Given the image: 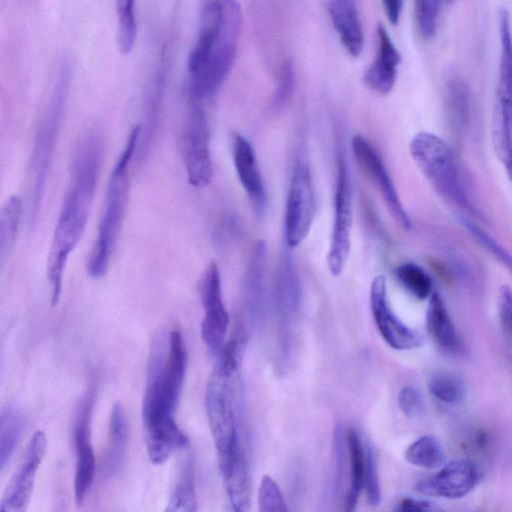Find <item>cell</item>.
Segmentation results:
<instances>
[{"instance_id":"obj_1","label":"cell","mask_w":512,"mask_h":512,"mask_svg":"<svg viewBox=\"0 0 512 512\" xmlns=\"http://www.w3.org/2000/svg\"><path fill=\"white\" fill-rule=\"evenodd\" d=\"M187 353L182 333L172 330L166 346L153 344L142 404V422L147 453L156 465L164 463L189 440L178 427L174 414L183 387Z\"/></svg>"},{"instance_id":"obj_2","label":"cell","mask_w":512,"mask_h":512,"mask_svg":"<svg viewBox=\"0 0 512 512\" xmlns=\"http://www.w3.org/2000/svg\"><path fill=\"white\" fill-rule=\"evenodd\" d=\"M104 141L97 130H89L73 150L70 179L52 236L47 258L51 304H58L65 267L80 242L90 213L103 159Z\"/></svg>"},{"instance_id":"obj_3","label":"cell","mask_w":512,"mask_h":512,"mask_svg":"<svg viewBox=\"0 0 512 512\" xmlns=\"http://www.w3.org/2000/svg\"><path fill=\"white\" fill-rule=\"evenodd\" d=\"M140 125L134 126L109 177L105 208L102 213L87 271L93 278L104 276L110 266L123 226L130 191V168L137 153Z\"/></svg>"},{"instance_id":"obj_4","label":"cell","mask_w":512,"mask_h":512,"mask_svg":"<svg viewBox=\"0 0 512 512\" xmlns=\"http://www.w3.org/2000/svg\"><path fill=\"white\" fill-rule=\"evenodd\" d=\"M234 377L215 366L205 392L206 413L222 477L247 464L233 394Z\"/></svg>"},{"instance_id":"obj_5","label":"cell","mask_w":512,"mask_h":512,"mask_svg":"<svg viewBox=\"0 0 512 512\" xmlns=\"http://www.w3.org/2000/svg\"><path fill=\"white\" fill-rule=\"evenodd\" d=\"M221 20L203 69L189 77V98L203 102L223 84L235 61L242 26V12L236 0H220Z\"/></svg>"},{"instance_id":"obj_6","label":"cell","mask_w":512,"mask_h":512,"mask_svg":"<svg viewBox=\"0 0 512 512\" xmlns=\"http://www.w3.org/2000/svg\"><path fill=\"white\" fill-rule=\"evenodd\" d=\"M71 70L64 61L59 69L54 88L36 132L31 156L30 221L39 211L45 191L68 94Z\"/></svg>"},{"instance_id":"obj_7","label":"cell","mask_w":512,"mask_h":512,"mask_svg":"<svg viewBox=\"0 0 512 512\" xmlns=\"http://www.w3.org/2000/svg\"><path fill=\"white\" fill-rule=\"evenodd\" d=\"M409 151L439 195L462 209L473 210L453 152L442 138L429 132H418L410 141Z\"/></svg>"},{"instance_id":"obj_8","label":"cell","mask_w":512,"mask_h":512,"mask_svg":"<svg viewBox=\"0 0 512 512\" xmlns=\"http://www.w3.org/2000/svg\"><path fill=\"white\" fill-rule=\"evenodd\" d=\"M179 150L188 183L196 188L208 186L213 178L210 130L203 102L189 98L188 112L179 135Z\"/></svg>"},{"instance_id":"obj_9","label":"cell","mask_w":512,"mask_h":512,"mask_svg":"<svg viewBox=\"0 0 512 512\" xmlns=\"http://www.w3.org/2000/svg\"><path fill=\"white\" fill-rule=\"evenodd\" d=\"M274 308L278 323V365H290L295 348V326L301 310V286L293 261L281 260L274 285Z\"/></svg>"},{"instance_id":"obj_10","label":"cell","mask_w":512,"mask_h":512,"mask_svg":"<svg viewBox=\"0 0 512 512\" xmlns=\"http://www.w3.org/2000/svg\"><path fill=\"white\" fill-rule=\"evenodd\" d=\"M352 222L353 191L351 173L345 155L340 152L337 157L333 226L326 257L328 270L333 276L342 273L349 258Z\"/></svg>"},{"instance_id":"obj_11","label":"cell","mask_w":512,"mask_h":512,"mask_svg":"<svg viewBox=\"0 0 512 512\" xmlns=\"http://www.w3.org/2000/svg\"><path fill=\"white\" fill-rule=\"evenodd\" d=\"M315 212L310 168L305 159L298 158L293 164L285 208L284 235L289 248L297 247L308 236Z\"/></svg>"},{"instance_id":"obj_12","label":"cell","mask_w":512,"mask_h":512,"mask_svg":"<svg viewBox=\"0 0 512 512\" xmlns=\"http://www.w3.org/2000/svg\"><path fill=\"white\" fill-rule=\"evenodd\" d=\"M200 296L204 308L201 336L208 351L218 357L225 345L229 315L223 301L220 271L214 261L202 274Z\"/></svg>"},{"instance_id":"obj_13","label":"cell","mask_w":512,"mask_h":512,"mask_svg":"<svg viewBox=\"0 0 512 512\" xmlns=\"http://www.w3.org/2000/svg\"><path fill=\"white\" fill-rule=\"evenodd\" d=\"M352 151L361 169L381 193L393 219L403 229H410L411 220L378 151L367 138L359 134L352 139Z\"/></svg>"},{"instance_id":"obj_14","label":"cell","mask_w":512,"mask_h":512,"mask_svg":"<svg viewBox=\"0 0 512 512\" xmlns=\"http://www.w3.org/2000/svg\"><path fill=\"white\" fill-rule=\"evenodd\" d=\"M47 448L43 431L31 438L0 503V512H24L30 502L37 471Z\"/></svg>"},{"instance_id":"obj_15","label":"cell","mask_w":512,"mask_h":512,"mask_svg":"<svg viewBox=\"0 0 512 512\" xmlns=\"http://www.w3.org/2000/svg\"><path fill=\"white\" fill-rule=\"evenodd\" d=\"M370 308L381 337L390 347L396 350H411L421 346V335L404 324L392 311L383 275H378L371 283Z\"/></svg>"},{"instance_id":"obj_16","label":"cell","mask_w":512,"mask_h":512,"mask_svg":"<svg viewBox=\"0 0 512 512\" xmlns=\"http://www.w3.org/2000/svg\"><path fill=\"white\" fill-rule=\"evenodd\" d=\"M481 471L476 463L468 459H458L445 463L440 470L415 485L420 494L459 499L468 495L479 483Z\"/></svg>"},{"instance_id":"obj_17","label":"cell","mask_w":512,"mask_h":512,"mask_svg":"<svg viewBox=\"0 0 512 512\" xmlns=\"http://www.w3.org/2000/svg\"><path fill=\"white\" fill-rule=\"evenodd\" d=\"M92 399L87 397L75 421L73 440L76 454L74 494L77 505H81L89 492L96 473V461L90 442V415Z\"/></svg>"},{"instance_id":"obj_18","label":"cell","mask_w":512,"mask_h":512,"mask_svg":"<svg viewBox=\"0 0 512 512\" xmlns=\"http://www.w3.org/2000/svg\"><path fill=\"white\" fill-rule=\"evenodd\" d=\"M232 158L237 177L258 215L266 207V190L251 143L241 134L231 138Z\"/></svg>"},{"instance_id":"obj_19","label":"cell","mask_w":512,"mask_h":512,"mask_svg":"<svg viewBox=\"0 0 512 512\" xmlns=\"http://www.w3.org/2000/svg\"><path fill=\"white\" fill-rule=\"evenodd\" d=\"M377 39L376 58L365 71L363 83L376 93L387 94L395 85L401 55L381 24L377 27Z\"/></svg>"},{"instance_id":"obj_20","label":"cell","mask_w":512,"mask_h":512,"mask_svg":"<svg viewBox=\"0 0 512 512\" xmlns=\"http://www.w3.org/2000/svg\"><path fill=\"white\" fill-rule=\"evenodd\" d=\"M499 30L501 54L494 116L512 126V30L506 9L500 11Z\"/></svg>"},{"instance_id":"obj_21","label":"cell","mask_w":512,"mask_h":512,"mask_svg":"<svg viewBox=\"0 0 512 512\" xmlns=\"http://www.w3.org/2000/svg\"><path fill=\"white\" fill-rule=\"evenodd\" d=\"M426 324L431 338L444 353L458 356L464 352V344L448 310L442 298L435 292L429 298Z\"/></svg>"},{"instance_id":"obj_22","label":"cell","mask_w":512,"mask_h":512,"mask_svg":"<svg viewBox=\"0 0 512 512\" xmlns=\"http://www.w3.org/2000/svg\"><path fill=\"white\" fill-rule=\"evenodd\" d=\"M328 11L346 50L353 57L359 56L364 37L355 0H329Z\"/></svg>"},{"instance_id":"obj_23","label":"cell","mask_w":512,"mask_h":512,"mask_svg":"<svg viewBox=\"0 0 512 512\" xmlns=\"http://www.w3.org/2000/svg\"><path fill=\"white\" fill-rule=\"evenodd\" d=\"M265 244L258 241L254 247L245 276L244 297L251 322L259 325L265 308L264 263Z\"/></svg>"},{"instance_id":"obj_24","label":"cell","mask_w":512,"mask_h":512,"mask_svg":"<svg viewBox=\"0 0 512 512\" xmlns=\"http://www.w3.org/2000/svg\"><path fill=\"white\" fill-rule=\"evenodd\" d=\"M349 456L350 483L344 496V509L353 511L364 488L365 444L354 428L346 431Z\"/></svg>"},{"instance_id":"obj_25","label":"cell","mask_w":512,"mask_h":512,"mask_svg":"<svg viewBox=\"0 0 512 512\" xmlns=\"http://www.w3.org/2000/svg\"><path fill=\"white\" fill-rule=\"evenodd\" d=\"M23 412L13 404H7L0 416V466L1 470L9 463L25 428Z\"/></svg>"},{"instance_id":"obj_26","label":"cell","mask_w":512,"mask_h":512,"mask_svg":"<svg viewBox=\"0 0 512 512\" xmlns=\"http://www.w3.org/2000/svg\"><path fill=\"white\" fill-rule=\"evenodd\" d=\"M109 442L104 468L106 473L113 474L122 463L127 445V424L123 407L116 403L109 420Z\"/></svg>"},{"instance_id":"obj_27","label":"cell","mask_w":512,"mask_h":512,"mask_svg":"<svg viewBox=\"0 0 512 512\" xmlns=\"http://www.w3.org/2000/svg\"><path fill=\"white\" fill-rule=\"evenodd\" d=\"M349 462L346 430L341 422L337 423L332 437L329 492L338 499L345 484L347 463Z\"/></svg>"},{"instance_id":"obj_28","label":"cell","mask_w":512,"mask_h":512,"mask_svg":"<svg viewBox=\"0 0 512 512\" xmlns=\"http://www.w3.org/2000/svg\"><path fill=\"white\" fill-rule=\"evenodd\" d=\"M22 211L23 202L18 195H11L2 205L0 213V259L2 264L14 249Z\"/></svg>"},{"instance_id":"obj_29","label":"cell","mask_w":512,"mask_h":512,"mask_svg":"<svg viewBox=\"0 0 512 512\" xmlns=\"http://www.w3.org/2000/svg\"><path fill=\"white\" fill-rule=\"evenodd\" d=\"M197 509L194 467L191 458L180 466L167 504V511L191 512Z\"/></svg>"},{"instance_id":"obj_30","label":"cell","mask_w":512,"mask_h":512,"mask_svg":"<svg viewBox=\"0 0 512 512\" xmlns=\"http://www.w3.org/2000/svg\"><path fill=\"white\" fill-rule=\"evenodd\" d=\"M405 459L416 467L434 470L445 464V452L438 439L424 435L407 447Z\"/></svg>"},{"instance_id":"obj_31","label":"cell","mask_w":512,"mask_h":512,"mask_svg":"<svg viewBox=\"0 0 512 512\" xmlns=\"http://www.w3.org/2000/svg\"><path fill=\"white\" fill-rule=\"evenodd\" d=\"M399 283L415 298L425 300L432 295L433 282L430 275L420 266L406 262L395 269Z\"/></svg>"},{"instance_id":"obj_32","label":"cell","mask_w":512,"mask_h":512,"mask_svg":"<svg viewBox=\"0 0 512 512\" xmlns=\"http://www.w3.org/2000/svg\"><path fill=\"white\" fill-rule=\"evenodd\" d=\"M117 12V43L122 54H129L137 35L135 0H115Z\"/></svg>"},{"instance_id":"obj_33","label":"cell","mask_w":512,"mask_h":512,"mask_svg":"<svg viewBox=\"0 0 512 512\" xmlns=\"http://www.w3.org/2000/svg\"><path fill=\"white\" fill-rule=\"evenodd\" d=\"M428 389L435 399L446 404H457L465 396V386L461 379L447 373L431 377Z\"/></svg>"},{"instance_id":"obj_34","label":"cell","mask_w":512,"mask_h":512,"mask_svg":"<svg viewBox=\"0 0 512 512\" xmlns=\"http://www.w3.org/2000/svg\"><path fill=\"white\" fill-rule=\"evenodd\" d=\"M462 224L470 235L498 262L512 273V256L485 230L468 219H462Z\"/></svg>"},{"instance_id":"obj_35","label":"cell","mask_w":512,"mask_h":512,"mask_svg":"<svg viewBox=\"0 0 512 512\" xmlns=\"http://www.w3.org/2000/svg\"><path fill=\"white\" fill-rule=\"evenodd\" d=\"M363 489L365 490L369 505H379L381 501V488L378 475L377 459L375 452L369 443L365 444V473Z\"/></svg>"},{"instance_id":"obj_36","label":"cell","mask_w":512,"mask_h":512,"mask_svg":"<svg viewBox=\"0 0 512 512\" xmlns=\"http://www.w3.org/2000/svg\"><path fill=\"white\" fill-rule=\"evenodd\" d=\"M258 507L261 512L286 511V503L275 480L269 475L262 477L258 489Z\"/></svg>"},{"instance_id":"obj_37","label":"cell","mask_w":512,"mask_h":512,"mask_svg":"<svg viewBox=\"0 0 512 512\" xmlns=\"http://www.w3.org/2000/svg\"><path fill=\"white\" fill-rule=\"evenodd\" d=\"M441 0H415V14L419 30L423 37L435 34L440 12Z\"/></svg>"},{"instance_id":"obj_38","label":"cell","mask_w":512,"mask_h":512,"mask_svg":"<svg viewBox=\"0 0 512 512\" xmlns=\"http://www.w3.org/2000/svg\"><path fill=\"white\" fill-rule=\"evenodd\" d=\"M295 85V72L291 61L283 63L278 77L277 88L274 93L273 103L275 106L283 105L293 93Z\"/></svg>"},{"instance_id":"obj_39","label":"cell","mask_w":512,"mask_h":512,"mask_svg":"<svg viewBox=\"0 0 512 512\" xmlns=\"http://www.w3.org/2000/svg\"><path fill=\"white\" fill-rule=\"evenodd\" d=\"M498 314L501 328L512 343V287L502 285L498 294Z\"/></svg>"},{"instance_id":"obj_40","label":"cell","mask_w":512,"mask_h":512,"mask_svg":"<svg viewBox=\"0 0 512 512\" xmlns=\"http://www.w3.org/2000/svg\"><path fill=\"white\" fill-rule=\"evenodd\" d=\"M398 405L407 417H415L423 409V399L415 387L405 386L399 391Z\"/></svg>"},{"instance_id":"obj_41","label":"cell","mask_w":512,"mask_h":512,"mask_svg":"<svg viewBox=\"0 0 512 512\" xmlns=\"http://www.w3.org/2000/svg\"><path fill=\"white\" fill-rule=\"evenodd\" d=\"M438 509L439 508L430 501L410 497L402 499L397 507V510L401 512H431L437 511Z\"/></svg>"},{"instance_id":"obj_42","label":"cell","mask_w":512,"mask_h":512,"mask_svg":"<svg viewBox=\"0 0 512 512\" xmlns=\"http://www.w3.org/2000/svg\"><path fill=\"white\" fill-rule=\"evenodd\" d=\"M386 16L391 24L399 22L402 11V0H382Z\"/></svg>"}]
</instances>
